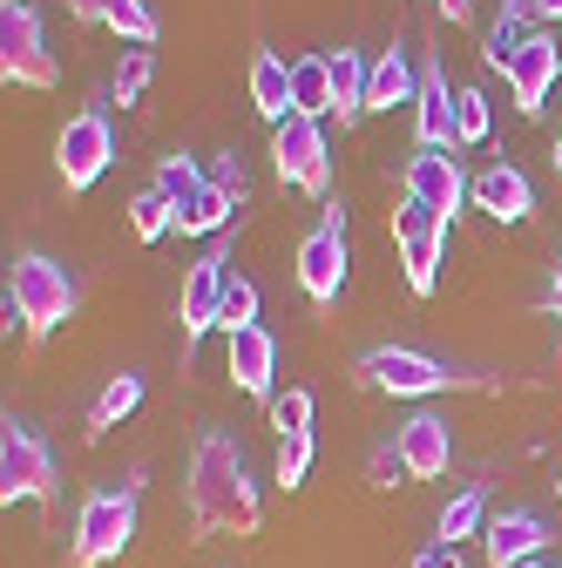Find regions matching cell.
Instances as JSON below:
<instances>
[{
    "label": "cell",
    "instance_id": "21",
    "mask_svg": "<svg viewBox=\"0 0 562 568\" xmlns=\"http://www.w3.org/2000/svg\"><path fill=\"white\" fill-rule=\"evenodd\" d=\"M367 75H373L367 54H353V48L332 54V115H339V129L367 115Z\"/></svg>",
    "mask_w": 562,
    "mask_h": 568
},
{
    "label": "cell",
    "instance_id": "19",
    "mask_svg": "<svg viewBox=\"0 0 562 568\" xmlns=\"http://www.w3.org/2000/svg\"><path fill=\"white\" fill-rule=\"evenodd\" d=\"M251 102H258V115L278 129V122H292L299 115V102H292V61L285 54H251Z\"/></svg>",
    "mask_w": 562,
    "mask_h": 568
},
{
    "label": "cell",
    "instance_id": "40",
    "mask_svg": "<svg viewBox=\"0 0 562 568\" xmlns=\"http://www.w3.org/2000/svg\"><path fill=\"white\" fill-rule=\"evenodd\" d=\"M535 21H562V0H535Z\"/></svg>",
    "mask_w": 562,
    "mask_h": 568
},
{
    "label": "cell",
    "instance_id": "36",
    "mask_svg": "<svg viewBox=\"0 0 562 568\" xmlns=\"http://www.w3.org/2000/svg\"><path fill=\"white\" fill-rule=\"evenodd\" d=\"M210 183H218V190H231V196H244V163L224 150V156H218V170H210Z\"/></svg>",
    "mask_w": 562,
    "mask_h": 568
},
{
    "label": "cell",
    "instance_id": "33",
    "mask_svg": "<svg viewBox=\"0 0 562 568\" xmlns=\"http://www.w3.org/2000/svg\"><path fill=\"white\" fill-rule=\"evenodd\" d=\"M495 115H488V95L481 89H454V142H488Z\"/></svg>",
    "mask_w": 562,
    "mask_h": 568
},
{
    "label": "cell",
    "instance_id": "15",
    "mask_svg": "<svg viewBox=\"0 0 562 568\" xmlns=\"http://www.w3.org/2000/svg\"><path fill=\"white\" fill-rule=\"evenodd\" d=\"M413 135L420 150H454V95H448V68L428 54L420 61V95H413Z\"/></svg>",
    "mask_w": 562,
    "mask_h": 568
},
{
    "label": "cell",
    "instance_id": "34",
    "mask_svg": "<svg viewBox=\"0 0 562 568\" xmlns=\"http://www.w3.org/2000/svg\"><path fill=\"white\" fill-rule=\"evenodd\" d=\"M407 480H413V474H407V460H400V447H393V440L367 454V487H380V494H393V487H407Z\"/></svg>",
    "mask_w": 562,
    "mask_h": 568
},
{
    "label": "cell",
    "instance_id": "17",
    "mask_svg": "<svg viewBox=\"0 0 562 568\" xmlns=\"http://www.w3.org/2000/svg\"><path fill=\"white\" fill-rule=\"evenodd\" d=\"M474 210H488L495 224H522L529 210H535V183L515 170V163H488L474 176Z\"/></svg>",
    "mask_w": 562,
    "mask_h": 568
},
{
    "label": "cell",
    "instance_id": "38",
    "mask_svg": "<svg viewBox=\"0 0 562 568\" xmlns=\"http://www.w3.org/2000/svg\"><path fill=\"white\" fill-rule=\"evenodd\" d=\"M549 318H555V338H562V257H555V271H549Z\"/></svg>",
    "mask_w": 562,
    "mask_h": 568
},
{
    "label": "cell",
    "instance_id": "27",
    "mask_svg": "<svg viewBox=\"0 0 562 568\" xmlns=\"http://www.w3.org/2000/svg\"><path fill=\"white\" fill-rule=\"evenodd\" d=\"M150 82H157V54L150 48H129L122 61H116V75H109V102L116 109H136L150 95Z\"/></svg>",
    "mask_w": 562,
    "mask_h": 568
},
{
    "label": "cell",
    "instance_id": "37",
    "mask_svg": "<svg viewBox=\"0 0 562 568\" xmlns=\"http://www.w3.org/2000/svg\"><path fill=\"white\" fill-rule=\"evenodd\" d=\"M116 8H122V0H68V14H76V21H102V28H109Z\"/></svg>",
    "mask_w": 562,
    "mask_h": 568
},
{
    "label": "cell",
    "instance_id": "16",
    "mask_svg": "<svg viewBox=\"0 0 562 568\" xmlns=\"http://www.w3.org/2000/svg\"><path fill=\"white\" fill-rule=\"evenodd\" d=\"M481 548H488V568H522V561H542V548H549V528H542V515H529V508H509V515H495V521H488Z\"/></svg>",
    "mask_w": 562,
    "mask_h": 568
},
{
    "label": "cell",
    "instance_id": "23",
    "mask_svg": "<svg viewBox=\"0 0 562 568\" xmlns=\"http://www.w3.org/2000/svg\"><path fill=\"white\" fill-rule=\"evenodd\" d=\"M136 406H143V379H136V373H116V379L102 386V399L89 406V440L116 434V426H122V419H129Z\"/></svg>",
    "mask_w": 562,
    "mask_h": 568
},
{
    "label": "cell",
    "instance_id": "4",
    "mask_svg": "<svg viewBox=\"0 0 562 568\" xmlns=\"http://www.w3.org/2000/svg\"><path fill=\"white\" fill-rule=\"evenodd\" d=\"M353 373H360V386L393 393V399H428V393H448V386H474L468 373H448L441 359H428V352H413V345H367L353 359Z\"/></svg>",
    "mask_w": 562,
    "mask_h": 568
},
{
    "label": "cell",
    "instance_id": "3",
    "mask_svg": "<svg viewBox=\"0 0 562 568\" xmlns=\"http://www.w3.org/2000/svg\"><path fill=\"white\" fill-rule=\"evenodd\" d=\"M129 541H136V487H96L82 501V515H76L68 561L76 568H109V561H122Z\"/></svg>",
    "mask_w": 562,
    "mask_h": 568
},
{
    "label": "cell",
    "instance_id": "8",
    "mask_svg": "<svg viewBox=\"0 0 562 568\" xmlns=\"http://www.w3.org/2000/svg\"><path fill=\"white\" fill-rule=\"evenodd\" d=\"M271 170H278V183L299 190V196H325V183H332L325 122H312V115L278 122V129H271Z\"/></svg>",
    "mask_w": 562,
    "mask_h": 568
},
{
    "label": "cell",
    "instance_id": "6",
    "mask_svg": "<svg viewBox=\"0 0 562 568\" xmlns=\"http://www.w3.org/2000/svg\"><path fill=\"white\" fill-rule=\"evenodd\" d=\"M0 501H54V454L28 419H0Z\"/></svg>",
    "mask_w": 562,
    "mask_h": 568
},
{
    "label": "cell",
    "instance_id": "1",
    "mask_svg": "<svg viewBox=\"0 0 562 568\" xmlns=\"http://www.w3.org/2000/svg\"><path fill=\"white\" fill-rule=\"evenodd\" d=\"M258 487L231 434H203L190 454V521L197 535H258Z\"/></svg>",
    "mask_w": 562,
    "mask_h": 568
},
{
    "label": "cell",
    "instance_id": "14",
    "mask_svg": "<svg viewBox=\"0 0 562 568\" xmlns=\"http://www.w3.org/2000/svg\"><path fill=\"white\" fill-rule=\"evenodd\" d=\"M393 447H400V460H407L413 480H434V474H448V460H454V434H448L441 413H413L407 426H393Z\"/></svg>",
    "mask_w": 562,
    "mask_h": 568
},
{
    "label": "cell",
    "instance_id": "5",
    "mask_svg": "<svg viewBox=\"0 0 562 568\" xmlns=\"http://www.w3.org/2000/svg\"><path fill=\"white\" fill-rule=\"evenodd\" d=\"M393 251L407 264V292L413 298H434L441 264H448V217H434L428 203L400 196V210H393Z\"/></svg>",
    "mask_w": 562,
    "mask_h": 568
},
{
    "label": "cell",
    "instance_id": "20",
    "mask_svg": "<svg viewBox=\"0 0 562 568\" xmlns=\"http://www.w3.org/2000/svg\"><path fill=\"white\" fill-rule=\"evenodd\" d=\"M413 95H420V68L407 61V48H387L373 61V75H367V115L393 109V102H413Z\"/></svg>",
    "mask_w": 562,
    "mask_h": 568
},
{
    "label": "cell",
    "instance_id": "31",
    "mask_svg": "<svg viewBox=\"0 0 562 568\" xmlns=\"http://www.w3.org/2000/svg\"><path fill=\"white\" fill-rule=\"evenodd\" d=\"M305 474H312V434H285L278 440V460H271V480L278 487H305Z\"/></svg>",
    "mask_w": 562,
    "mask_h": 568
},
{
    "label": "cell",
    "instance_id": "43",
    "mask_svg": "<svg viewBox=\"0 0 562 568\" xmlns=\"http://www.w3.org/2000/svg\"><path fill=\"white\" fill-rule=\"evenodd\" d=\"M522 568H549V561H522Z\"/></svg>",
    "mask_w": 562,
    "mask_h": 568
},
{
    "label": "cell",
    "instance_id": "28",
    "mask_svg": "<svg viewBox=\"0 0 562 568\" xmlns=\"http://www.w3.org/2000/svg\"><path fill=\"white\" fill-rule=\"evenodd\" d=\"M474 535H488V501L468 487V494H454V501L441 508V535H434V541H454V548H461V541H474Z\"/></svg>",
    "mask_w": 562,
    "mask_h": 568
},
{
    "label": "cell",
    "instance_id": "7",
    "mask_svg": "<svg viewBox=\"0 0 562 568\" xmlns=\"http://www.w3.org/2000/svg\"><path fill=\"white\" fill-rule=\"evenodd\" d=\"M0 75L14 89H54L61 82V68L41 41V14L28 0H0Z\"/></svg>",
    "mask_w": 562,
    "mask_h": 568
},
{
    "label": "cell",
    "instance_id": "9",
    "mask_svg": "<svg viewBox=\"0 0 562 568\" xmlns=\"http://www.w3.org/2000/svg\"><path fill=\"white\" fill-rule=\"evenodd\" d=\"M224 284H231V244H210L190 271H183V292H177V325H183V352H197L224 318Z\"/></svg>",
    "mask_w": 562,
    "mask_h": 568
},
{
    "label": "cell",
    "instance_id": "39",
    "mask_svg": "<svg viewBox=\"0 0 562 568\" xmlns=\"http://www.w3.org/2000/svg\"><path fill=\"white\" fill-rule=\"evenodd\" d=\"M434 8H441L448 21H468V14H474V0H434Z\"/></svg>",
    "mask_w": 562,
    "mask_h": 568
},
{
    "label": "cell",
    "instance_id": "26",
    "mask_svg": "<svg viewBox=\"0 0 562 568\" xmlns=\"http://www.w3.org/2000/svg\"><path fill=\"white\" fill-rule=\"evenodd\" d=\"M129 231H136V244H157V237H170L177 231V203L150 183V190H136L129 196Z\"/></svg>",
    "mask_w": 562,
    "mask_h": 568
},
{
    "label": "cell",
    "instance_id": "32",
    "mask_svg": "<svg viewBox=\"0 0 562 568\" xmlns=\"http://www.w3.org/2000/svg\"><path fill=\"white\" fill-rule=\"evenodd\" d=\"M312 393L305 386H285V393H271V426H278V440L285 434H312Z\"/></svg>",
    "mask_w": 562,
    "mask_h": 568
},
{
    "label": "cell",
    "instance_id": "13",
    "mask_svg": "<svg viewBox=\"0 0 562 568\" xmlns=\"http://www.w3.org/2000/svg\"><path fill=\"white\" fill-rule=\"evenodd\" d=\"M555 75H562V41H555L549 28H535V34L515 48V61L502 68V82H509V95H515V109H522V115H542V102H549Z\"/></svg>",
    "mask_w": 562,
    "mask_h": 568
},
{
    "label": "cell",
    "instance_id": "30",
    "mask_svg": "<svg viewBox=\"0 0 562 568\" xmlns=\"http://www.w3.org/2000/svg\"><path fill=\"white\" fill-rule=\"evenodd\" d=\"M251 325H258V284L231 271V284H224V318H218V332H224V338H238V332H251Z\"/></svg>",
    "mask_w": 562,
    "mask_h": 568
},
{
    "label": "cell",
    "instance_id": "18",
    "mask_svg": "<svg viewBox=\"0 0 562 568\" xmlns=\"http://www.w3.org/2000/svg\"><path fill=\"white\" fill-rule=\"evenodd\" d=\"M271 373H278V345H271V332H264V325L238 332V338H231V379H238V393H251V399L271 406Z\"/></svg>",
    "mask_w": 562,
    "mask_h": 568
},
{
    "label": "cell",
    "instance_id": "25",
    "mask_svg": "<svg viewBox=\"0 0 562 568\" xmlns=\"http://www.w3.org/2000/svg\"><path fill=\"white\" fill-rule=\"evenodd\" d=\"M231 203H238L231 190H218V183H203V196L177 210V231H183V237H218V231L231 224Z\"/></svg>",
    "mask_w": 562,
    "mask_h": 568
},
{
    "label": "cell",
    "instance_id": "29",
    "mask_svg": "<svg viewBox=\"0 0 562 568\" xmlns=\"http://www.w3.org/2000/svg\"><path fill=\"white\" fill-rule=\"evenodd\" d=\"M203 183H210V176H203V170H197V156H183V150H170V156L157 163V190H163L177 210H183V203H197V196H203Z\"/></svg>",
    "mask_w": 562,
    "mask_h": 568
},
{
    "label": "cell",
    "instance_id": "42",
    "mask_svg": "<svg viewBox=\"0 0 562 568\" xmlns=\"http://www.w3.org/2000/svg\"><path fill=\"white\" fill-rule=\"evenodd\" d=\"M555 508H562V467H555Z\"/></svg>",
    "mask_w": 562,
    "mask_h": 568
},
{
    "label": "cell",
    "instance_id": "24",
    "mask_svg": "<svg viewBox=\"0 0 562 568\" xmlns=\"http://www.w3.org/2000/svg\"><path fill=\"white\" fill-rule=\"evenodd\" d=\"M529 21H535V0H502V21L488 28V48H481V54L495 61V68H509V61H515V48L535 34Z\"/></svg>",
    "mask_w": 562,
    "mask_h": 568
},
{
    "label": "cell",
    "instance_id": "11",
    "mask_svg": "<svg viewBox=\"0 0 562 568\" xmlns=\"http://www.w3.org/2000/svg\"><path fill=\"white\" fill-rule=\"evenodd\" d=\"M109 163H116V129H109V115L102 109L68 115V129L54 135V170H61V183L68 190H89Z\"/></svg>",
    "mask_w": 562,
    "mask_h": 568
},
{
    "label": "cell",
    "instance_id": "22",
    "mask_svg": "<svg viewBox=\"0 0 562 568\" xmlns=\"http://www.w3.org/2000/svg\"><path fill=\"white\" fill-rule=\"evenodd\" d=\"M292 102L299 115H332V54H299L292 61Z\"/></svg>",
    "mask_w": 562,
    "mask_h": 568
},
{
    "label": "cell",
    "instance_id": "12",
    "mask_svg": "<svg viewBox=\"0 0 562 568\" xmlns=\"http://www.w3.org/2000/svg\"><path fill=\"white\" fill-rule=\"evenodd\" d=\"M400 190H407L413 203H428L434 217H448V224H454V210L474 196V176H461L454 150H413V156H407V170H400Z\"/></svg>",
    "mask_w": 562,
    "mask_h": 568
},
{
    "label": "cell",
    "instance_id": "2",
    "mask_svg": "<svg viewBox=\"0 0 562 568\" xmlns=\"http://www.w3.org/2000/svg\"><path fill=\"white\" fill-rule=\"evenodd\" d=\"M8 298H14V312H21V332L28 338H48L54 325H68L76 318V277H68V264H54V257H41V251H21L14 257V277H8Z\"/></svg>",
    "mask_w": 562,
    "mask_h": 568
},
{
    "label": "cell",
    "instance_id": "10",
    "mask_svg": "<svg viewBox=\"0 0 562 568\" xmlns=\"http://www.w3.org/2000/svg\"><path fill=\"white\" fill-rule=\"evenodd\" d=\"M299 292L312 305H339L345 292V210L339 203H325L319 224L299 237Z\"/></svg>",
    "mask_w": 562,
    "mask_h": 568
},
{
    "label": "cell",
    "instance_id": "41",
    "mask_svg": "<svg viewBox=\"0 0 562 568\" xmlns=\"http://www.w3.org/2000/svg\"><path fill=\"white\" fill-rule=\"evenodd\" d=\"M555 176H562V129H555Z\"/></svg>",
    "mask_w": 562,
    "mask_h": 568
},
{
    "label": "cell",
    "instance_id": "35",
    "mask_svg": "<svg viewBox=\"0 0 562 568\" xmlns=\"http://www.w3.org/2000/svg\"><path fill=\"white\" fill-rule=\"evenodd\" d=\"M407 568H461V548H454V541H428Z\"/></svg>",
    "mask_w": 562,
    "mask_h": 568
}]
</instances>
